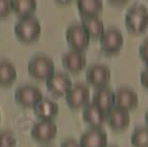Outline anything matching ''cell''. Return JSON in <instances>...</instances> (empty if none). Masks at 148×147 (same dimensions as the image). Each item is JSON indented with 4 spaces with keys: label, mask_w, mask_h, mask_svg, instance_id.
I'll list each match as a JSON object with an SVG mask.
<instances>
[{
    "label": "cell",
    "mask_w": 148,
    "mask_h": 147,
    "mask_svg": "<svg viewBox=\"0 0 148 147\" xmlns=\"http://www.w3.org/2000/svg\"><path fill=\"white\" fill-rule=\"evenodd\" d=\"M130 143L134 147H148V126H139L132 131Z\"/></svg>",
    "instance_id": "obj_22"
},
{
    "label": "cell",
    "mask_w": 148,
    "mask_h": 147,
    "mask_svg": "<svg viewBox=\"0 0 148 147\" xmlns=\"http://www.w3.org/2000/svg\"><path fill=\"white\" fill-rule=\"evenodd\" d=\"M82 25L88 32L90 39L97 40L100 39L102 34L104 32V25L98 17H89L82 18Z\"/></svg>",
    "instance_id": "obj_20"
},
{
    "label": "cell",
    "mask_w": 148,
    "mask_h": 147,
    "mask_svg": "<svg viewBox=\"0 0 148 147\" xmlns=\"http://www.w3.org/2000/svg\"><path fill=\"white\" fill-rule=\"evenodd\" d=\"M18 73L16 67L8 60H0V86L10 87L16 82Z\"/></svg>",
    "instance_id": "obj_19"
},
{
    "label": "cell",
    "mask_w": 148,
    "mask_h": 147,
    "mask_svg": "<svg viewBox=\"0 0 148 147\" xmlns=\"http://www.w3.org/2000/svg\"><path fill=\"white\" fill-rule=\"evenodd\" d=\"M0 118H1V114H0Z\"/></svg>",
    "instance_id": "obj_30"
},
{
    "label": "cell",
    "mask_w": 148,
    "mask_h": 147,
    "mask_svg": "<svg viewBox=\"0 0 148 147\" xmlns=\"http://www.w3.org/2000/svg\"><path fill=\"white\" fill-rule=\"evenodd\" d=\"M145 122H146V124H147V126H148V111L145 113Z\"/></svg>",
    "instance_id": "obj_28"
},
{
    "label": "cell",
    "mask_w": 148,
    "mask_h": 147,
    "mask_svg": "<svg viewBox=\"0 0 148 147\" xmlns=\"http://www.w3.org/2000/svg\"><path fill=\"white\" fill-rule=\"evenodd\" d=\"M82 118L86 123L91 126V128H100L106 121V113L92 102H89L84 108Z\"/></svg>",
    "instance_id": "obj_15"
},
{
    "label": "cell",
    "mask_w": 148,
    "mask_h": 147,
    "mask_svg": "<svg viewBox=\"0 0 148 147\" xmlns=\"http://www.w3.org/2000/svg\"><path fill=\"white\" fill-rule=\"evenodd\" d=\"M101 49L108 54L119 52L123 46V36L119 29L111 27L104 30L100 38Z\"/></svg>",
    "instance_id": "obj_8"
},
{
    "label": "cell",
    "mask_w": 148,
    "mask_h": 147,
    "mask_svg": "<svg viewBox=\"0 0 148 147\" xmlns=\"http://www.w3.org/2000/svg\"><path fill=\"white\" fill-rule=\"evenodd\" d=\"M61 147H80L79 143H77L75 140L73 139H67L66 141H64L62 143Z\"/></svg>",
    "instance_id": "obj_27"
},
{
    "label": "cell",
    "mask_w": 148,
    "mask_h": 147,
    "mask_svg": "<svg viewBox=\"0 0 148 147\" xmlns=\"http://www.w3.org/2000/svg\"><path fill=\"white\" fill-rule=\"evenodd\" d=\"M115 93L108 87L97 89L93 94L92 103L102 110L104 113L108 112L112 108H114Z\"/></svg>",
    "instance_id": "obj_16"
},
{
    "label": "cell",
    "mask_w": 148,
    "mask_h": 147,
    "mask_svg": "<svg viewBox=\"0 0 148 147\" xmlns=\"http://www.w3.org/2000/svg\"><path fill=\"white\" fill-rule=\"evenodd\" d=\"M15 34L21 42L32 43L37 41L41 36V24L34 16L20 18L15 25Z\"/></svg>",
    "instance_id": "obj_1"
},
{
    "label": "cell",
    "mask_w": 148,
    "mask_h": 147,
    "mask_svg": "<svg viewBox=\"0 0 148 147\" xmlns=\"http://www.w3.org/2000/svg\"><path fill=\"white\" fill-rule=\"evenodd\" d=\"M11 2L13 12L21 18L32 16L37 10V2L34 0H13Z\"/></svg>",
    "instance_id": "obj_21"
},
{
    "label": "cell",
    "mask_w": 148,
    "mask_h": 147,
    "mask_svg": "<svg viewBox=\"0 0 148 147\" xmlns=\"http://www.w3.org/2000/svg\"><path fill=\"white\" fill-rule=\"evenodd\" d=\"M13 12L12 2L8 0H0V18H5L10 16Z\"/></svg>",
    "instance_id": "obj_24"
},
{
    "label": "cell",
    "mask_w": 148,
    "mask_h": 147,
    "mask_svg": "<svg viewBox=\"0 0 148 147\" xmlns=\"http://www.w3.org/2000/svg\"><path fill=\"white\" fill-rule=\"evenodd\" d=\"M58 133L56 124L52 120H41L32 128V137L39 143H48L54 139Z\"/></svg>",
    "instance_id": "obj_10"
},
{
    "label": "cell",
    "mask_w": 148,
    "mask_h": 147,
    "mask_svg": "<svg viewBox=\"0 0 148 147\" xmlns=\"http://www.w3.org/2000/svg\"><path fill=\"white\" fill-rule=\"evenodd\" d=\"M86 78H87V82L93 87L98 89L104 88L111 80V70L106 65L95 64L87 70Z\"/></svg>",
    "instance_id": "obj_7"
},
{
    "label": "cell",
    "mask_w": 148,
    "mask_h": 147,
    "mask_svg": "<svg viewBox=\"0 0 148 147\" xmlns=\"http://www.w3.org/2000/svg\"><path fill=\"white\" fill-rule=\"evenodd\" d=\"M80 147H106L108 136L101 128H90L82 135Z\"/></svg>",
    "instance_id": "obj_13"
},
{
    "label": "cell",
    "mask_w": 148,
    "mask_h": 147,
    "mask_svg": "<svg viewBox=\"0 0 148 147\" xmlns=\"http://www.w3.org/2000/svg\"><path fill=\"white\" fill-rule=\"evenodd\" d=\"M58 104L50 99L43 98L34 106V112L41 120H52L58 114Z\"/></svg>",
    "instance_id": "obj_17"
},
{
    "label": "cell",
    "mask_w": 148,
    "mask_h": 147,
    "mask_svg": "<svg viewBox=\"0 0 148 147\" xmlns=\"http://www.w3.org/2000/svg\"><path fill=\"white\" fill-rule=\"evenodd\" d=\"M125 25L134 34H142L148 27V11L142 4H136L125 15Z\"/></svg>",
    "instance_id": "obj_2"
},
{
    "label": "cell",
    "mask_w": 148,
    "mask_h": 147,
    "mask_svg": "<svg viewBox=\"0 0 148 147\" xmlns=\"http://www.w3.org/2000/svg\"><path fill=\"white\" fill-rule=\"evenodd\" d=\"M90 100V90L84 84H76L72 86L66 94L67 104L73 110L85 108Z\"/></svg>",
    "instance_id": "obj_9"
},
{
    "label": "cell",
    "mask_w": 148,
    "mask_h": 147,
    "mask_svg": "<svg viewBox=\"0 0 148 147\" xmlns=\"http://www.w3.org/2000/svg\"><path fill=\"white\" fill-rule=\"evenodd\" d=\"M139 104V97L136 91L130 88L122 87L115 92L114 105L116 108L124 111L135 110Z\"/></svg>",
    "instance_id": "obj_11"
},
{
    "label": "cell",
    "mask_w": 148,
    "mask_h": 147,
    "mask_svg": "<svg viewBox=\"0 0 148 147\" xmlns=\"http://www.w3.org/2000/svg\"><path fill=\"white\" fill-rule=\"evenodd\" d=\"M77 8L82 18L98 17L103 8V2L100 0H78Z\"/></svg>",
    "instance_id": "obj_18"
},
{
    "label": "cell",
    "mask_w": 148,
    "mask_h": 147,
    "mask_svg": "<svg viewBox=\"0 0 148 147\" xmlns=\"http://www.w3.org/2000/svg\"><path fill=\"white\" fill-rule=\"evenodd\" d=\"M106 147H117V146H113V145H111V146H106Z\"/></svg>",
    "instance_id": "obj_29"
},
{
    "label": "cell",
    "mask_w": 148,
    "mask_h": 147,
    "mask_svg": "<svg viewBox=\"0 0 148 147\" xmlns=\"http://www.w3.org/2000/svg\"><path fill=\"white\" fill-rule=\"evenodd\" d=\"M15 100L24 108H34L43 99L41 90L32 84H23L15 91Z\"/></svg>",
    "instance_id": "obj_5"
},
{
    "label": "cell",
    "mask_w": 148,
    "mask_h": 147,
    "mask_svg": "<svg viewBox=\"0 0 148 147\" xmlns=\"http://www.w3.org/2000/svg\"><path fill=\"white\" fill-rule=\"evenodd\" d=\"M62 63L63 66L69 72L71 73H79L82 69L87 66V58L84 52L75 51V50H69L65 52L62 56Z\"/></svg>",
    "instance_id": "obj_12"
},
{
    "label": "cell",
    "mask_w": 148,
    "mask_h": 147,
    "mask_svg": "<svg viewBox=\"0 0 148 147\" xmlns=\"http://www.w3.org/2000/svg\"><path fill=\"white\" fill-rule=\"evenodd\" d=\"M66 40L72 50L82 52L90 43V37L82 24H72L66 30Z\"/></svg>",
    "instance_id": "obj_4"
},
{
    "label": "cell",
    "mask_w": 148,
    "mask_h": 147,
    "mask_svg": "<svg viewBox=\"0 0 148 147\" xmlns=\"http://www.w3.org/2000/svg\"><path fill=\"white\" fill-rule=\"evenodd\" d=\"M139 53H140V56L144 63L147 64L148 66V40H145L142 44L140 45L139 47Z\"/></svg>",
    "instance_id": "obj_25"
},
{
    "label": "cell",
    "mask_w": 148,
    "mask_h": 147,
    "mask_svg": "<svg viewBox=\"0 0 148 147\" xmlns=\"http://www.w3.org/2000/svg\"><path fill=\"white\" fill-rule=\"evenodd\" d=\"M106 122H108L110 127L114 131L125 129L130 125V113L127 111L121 110V109H118L116 106L112 108L108 112H106Z\"/></svg>",
    "instance_id": "obj_14"
},
{
    "label": "cell",
    "mask_w": 148,
    "mask_h": 147,
    "mask_svg": "<svg viewBox=\"0 0 148 147\" xmlns=\"http://www.w3.org/2000/svg\"><path fill=\"white\" fill-rule=\"evenodd\" d=\"M46 87L53 96L62 97L64 95L66 96L67 93L70 91L72 88V82L66 73L56 72L46 80Z\"/></svg>",
    "instance_id": "obj_6"
},
{
    "label": "cell",
    "mask_w": 148,
    "mask_h": 147,
    "mask_svg": "<svg viewBox=\"0 0 148 147\" xmlns=\"http://www.w3.org/2000/svg\"><path fill=\"white\" fill-rule=\"evenodd\" d=\"M140 80H141V84H142L146 89H148V66L142 71L141 76H140Z\"/></svg>",
    "instance_id": "obj_26"
},
{
    "label": "cell",
    "mask_w": 148,
    "mask_h": 147,
    "mask_svg": "<svg viewBox=\"0 0 148 147\" xmlns=\"http://www.w3.org/2000/svg\"><path fill=\"white\" fill-rule=\"evenodd\" d=\"M0 147H17V138L10 131L0 133Z\"/></svg>",
    "instance_id": "obj_23"
},
{
    "label": "cell",
    "mask_w": 148,
    "mask_h": 147,
    "mask_svg": "<svg viewBox=\"0 0 148 147\" xmlns=\"http://www.w3.org/2000/svg\"><path fill=\"white\" fill-rule=\"evenodd\" d=\"M28 74L37 80H47L54 73L53 60L47 55H36L27 66Z\"/></svg>",
    "instance_id": "obj_3"
}]
</instances>
